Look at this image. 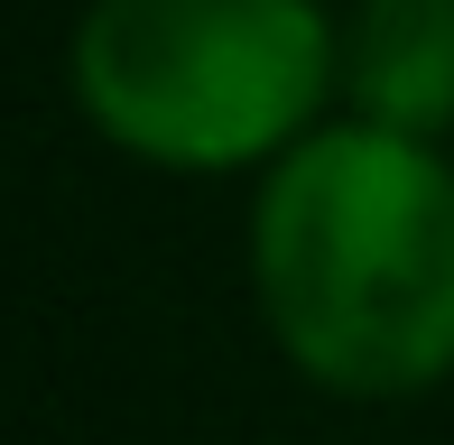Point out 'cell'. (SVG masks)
Here are the masks:
<instances>
[{"instance_id": "1", "label": "cell", "mask_w": 454, "mask_h": 445, "mask_svg": "<svg viewBox=\"0 0 454 445\" xmlns=\"http://www.w3.org/2000/svg\"><path fill=\"white\" fill-rule=\"evenodd\" d=\"M251 307L325 399L399 409L454 380V158L316 121L251 186Z\"/></svg>"}, {"instance_id": "2", "label": "cell", "mask_w": 454, "mask_h": 445, "mask_svg": "<svg viewBox=\"0 0 454 445\" xmlns=\"http://www.w3.org/2000/svg\"><path fill=\"white\" fill-rule=\"evenodd\" d=\"M66 84L93 139L158 176H260L343 103L325 0H84Z\"/></svg>"}, {"instance_id": "3", "label": "cell", "mask_w": 454, "mask_h": 445, "mask_svg": "<svg viewBox=\"0 0 454 445\" xmlns=\"http://www.w3.org/2000/svg\"><path fill=\"white\" fill-rule=\"evenodd\" d=\"M343 112L408 139L454 130V0H353L343 10Z\"/></svg>"}]
</instances>
